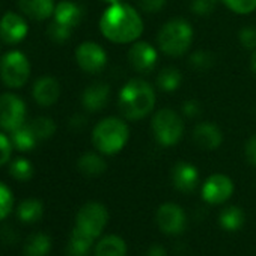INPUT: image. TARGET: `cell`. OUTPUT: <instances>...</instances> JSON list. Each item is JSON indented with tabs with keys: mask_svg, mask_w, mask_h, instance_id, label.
I'll return each instance as SVG.
<instances>
[{
	"mask_svg": "<svg viewBox=\"0 0 256 256\" xmlns=\"http://www.w3.org/2000/svg\"><path fill=\"white\" fill-rule=\"evenodd\" d=\"M101 34L112 42L126 44L136 41L144 32V22L138 11L126 4H112L100 20Z\"/></svg>",
	"mask_w": 256,
	"mask_h": 256,
	"instance_id": "cell-1",
	"label": "cell"
},
{
	"mask_svg": "<svg viewBox=\"0 0 256 256\" xmlns=\"http://www.w3.org/2000/svg\"><path fill=\"white\" fill-rule=\"evenodd\" d=\"M156 106V92L144 80H130L119 92V108L126 119L145 118Z\"/></svg>",
	"mask_w": 256,
	"mask_h": 256,
	"instance_id": "cell-2",
	"label": "cell"
},
{
	"mask_svg": "<svg viewBox=\"0 0 256 256\" xmlns=\"http://www.w3.org/2000/svg\"><path fill=\"white\" fill-rule=\"evenodd\" d=\"M128 138H130V130L122 119L118 118H106L96 124L92 133V142L95 148L107 156H113L119 152Z\"/></svg>",
	"mask_w": 256,
	"mask_h": 256,
	"instance_id": "cell-3",
	"label": "cell"
},
{
	"mask_svg": "<svg viewBox=\"0 0 256 256\" xmlns=\"http://www.w3.org/2000/svg\"><path fill=\"white\" fill-rule=\"evenodd\" d=\"M193 42V28L184 18L168 22L158 34V46L168 56H182Z\"/></svg>",
	"mask_w": 256,
	"mask_h": 256,
	"instance_id": "cell-4",
	"label": "cell"
},
{
	"mask_svg": "<svg viewBox=\"0 0 256 256\" xmlns=\"http://www.w3.org/2000/svg\"><path fill=\"white\" fill-rule=\"evenodd\" d=\"M152 133L162 146H174L182 138L184 124L174 110L162 108L152 118Z\"/></svg>",
	"mask_w": 256,
	"mask_h": 256,
	"instance_id": "cell-5",
	"label": "cell"
},
{
	"mask_svg": "<svg viewBox=\"0 0 256 256\" xmlns=\"http://www.w3.org/2000/svg\"><path fill=\"white\" fill-rule=\"evenodd\" d=\"M30 74V64L22 52H10L0 62V77L8 88H22Z\"/></svg>",
	"mask_w": 256,
	"mask_h": 256,
	"instance_id": "cell-6",
	"label": "cell"
},
{
	"mask_svg": "<svg viewBox=\"0 0 256 256\" xmlns=\"http://www.w3.org/2000/svg\"><path fill=\"white\" fill-rule=\"evenodd\" d=\"M108 220V211L102 204L98 202H89L84 204L76 217V226L90 235L92 238H96L102 229L106 228Z\"/></svg>",
	"mask_w": 256,
	"mask_h": 256,
	"instance_id": "cell-7",
	"label": "cell"
},
{
	"mask_svg": "<svg viewBox=\"0 0 256 256\" xmlns=\"http://www.w3.org/2000/svg\"><path fill=\"white\" fill-rule=\"evenodd\" d=\"M26 104L16 94L0 95V126L6 132H14L24 125Z\"/></svg>",
	"mask_w": 256,
	"mask_h": 256,
	"instance_id": "cell-8",
	"label": "cell"
},
{
	"mask_svg": "<svg viewBox=\"0 0 256 256\" xmlns=\"http://www.w3.org/2000/svg\"><path fill=\"white\" fill-rule=\"evenodd\" d=\"M76 59L78 66L90 74L100 72L107 64V54L104 48L95 42H83L76 50Z\"/></svg>",
	"mask_w": 256,
	"mask_h": 256,
	"instance_id": "cell-9",
	"label": "cell"
},
{
	"mask_svg": "<svg viewBox=\"0 0 256 256\" xmlns=\"http://www.w3.org/2000/svg\"><path fill=\"white\" fill-rule=\"evenodd\" d=\"M234 193V182L230 178L222 174L211 175L204 187H202V198L205 202L211 205H218L226 202Z\"/></svg>",
	"mask_w": 256,
	"mask_h": 256,
	"instance_id": "cell-10",
	"label": "cell"
},
{
	"mask_svg": "<svg viewBox=\"0 0 256 256\" xmlns=\"http://www.w3.org/2000/svg\"><path fill=\"white\" fill-rule=\"evenodd\" d=\"M158 228L166 234H181L186 229V212L176 204H163L156 214Z\"/></svg>",
	"mask_w": 256,
	"mask_h": 256,
	"instance_id": "cell-11",
	"label": "cell"
},
{
	"mask_svg": "<svg viewBox=\"0 0 256 256\" xmlns=\"http://www.w3.org/2000/svg\"><path fill=\"white\" fill-rule=\"evenodd\" d=\"M28 35V23L16 12H6L0 18V38L6 44H18Z\"/></svg>",
	"mask_w": 256,
	"mask_h": 256,
	"instance_id": "cell-12",
	"label": "cell"
},
{
	"mask_svg": "<svg viewBox=\"0 0 256 256\" xmlns=\"http://www.w3.org/2000/svg\"><path fill=\"white\" fill-rule=\"evenodd\" d=\"M128 60H130L132 66L136 71L150 72L156 68L158 54H157V50L151 44L139 41L130 48V52H128Z\"/></svg>",
	"mask_w": 256,
	"mask_h": 256,
	"instance_id": "cell-13",
	"label": "cell"
},
{
	"mask_svg": "<svg viewBox=\"0 0 256 256\" xmlns=\"http://www.w3.org/2000/svg\"><path fill=\"white\" fill-rule=\"evenodd\" d=\"M193 140L202 150H216L222 145L223 136L220 128L212 122H200L193 130Z\"/></svg>",
	"mask_w": 256,
	"mask_h": 256,
	"instance_id": "cell-14",
	"label": "cell"
},
{
	"mask_svg": "<svg viewBox=\"0 0 256 256\" xmlns=\"http://www.w3.org/2000/svg\"><path fill=\"white\" fill-rule=\"evenodd\" d=\"M172 181L176 190L182 193H192L199 181L198 169L187 162H180L172 170Z\"/></svg>",
	"mask_w": 256,
	"mask_h": 256,
	"instance_id": "cell-15",
	"label": "cell"
},
{
	"mask_svg": "<svg viewBox=\"0 0 256 256\" xmlns=\"http://www.w3.org/2000/svg\"><path fill=\"white\" fill-rule=\"evenodd\" d=\"M34 98L40 106H52L58 101L60 95V86L53 77H41L34 84Z\"/></svg>",
	"mask_w": 256,
	"mask_h": 256,
	"instance_id": "cell-16",
	"label": "cell"
},
{
	"mask_svg": "<svg viewBox=\"0 0 256 256\" xmlns=\"http://www.w3.org/2000/svg\"><path fill=\"white\" fill-rule=\"evenodd\" d=\"M110 96V86L107 83H94L83 90L82 102L89 112H100L106 107Z\"/></svg>",
	"mask_w": 256,
	"mask_h": 256,
	"instance_id": "cell-17",
	"label": "cell"
},
{
	"mask_svg": "<svg viewBox=\"0 0 256 256\" xmlns=\"http://www.w3.org/2000/svg\"><path fill=\"white\" fill-rule=\"evenodd\" d=\"M54 22L60 23L66 28L74 29L83 18V11L82 8L71 2V0H62L54 8Z\"/></svg>",
	"mask_w": 256,
	"mask_h": 256,
	"instance_id": "cell-18",
	"label": "cell"
},
{
	"mask_svg": "<svg viewBox=\"0 0 256 256\" xmlns=\"http://www.w3.org/2000/svg\"><path fill=\"white\" fill-rule=\"evenodd\" d=\"M18 8L23 14L34 20H47L54 14V0H18Z\"/></svg>",
	"mask_w": 256,
	"mask_h": 256,
	"instance_id": "cell-19",
	"label": "cell"
},
{
	"mask_svg": "<svg viewBox=\"0 0 256 256\" xmlns=\"http://www.w3.org/2000/svg\"><path fill=\"white\" fill-rule=\"evenodd\" d=\"M94 240L95 238H92L90 235H88L86 232L80 230L76 226L72 229L70 241H68V247H66L68 256H88Z\"/></svg>",
	"mask_w": 256,
	"mask_h": 256,
	"instance_id": "cell-20",
	"label": "cell"
},
{
	"mask_svg": "<svg viewBox=\"0 0 256 256\" xmlns=\"http://www.w3.org/2000/svg\"><path fill=\"white\" fill-rule=\"evenodd\" d=\"M126 244L118 235H107L101 238L95 247V256H125Z\"/></svg>",
	"mask_w": 256,
	"mask_h": 256,
	"instance_id": "cell-21",
	"label": "cell"
},
{
	"mask_svg": "<svg viewBox=\"0 0 256 256\" xmlns=\"http://www.w3.org/2000/svg\"><path fill=\"white\" fill-rule=\"evenodd\" d=\"M52 248V238L44 232L30 235L24 242L26 256H47Z\"/></svg>",
	"mask_w": 256,
	"mask_h": 256,
	"instance_id": "cell-22",
	"label": "cell"
},
{
	"mask_svg": "<svg viewBox=\"0 0 256 256\" xmlns=\"http://www.w3.org/2000/svg\"><path fill=\"white\" fill-rule=\"evenodd\" d=\"M77 166H78V170L86 176H100L107 169V164L102 160V157H100V156H96L94 152L83 154L78 158Z\"/></svg>",
	"mask_w": 256,
	"mask_h": 256,
	"instance_id": "cell-23",
	"label": "cell"
},
{
	"mask_svg": "<svg viewBox=\"0 0 256 256\" xmlns=\"http://www.w3.org/2000/svg\"><path fill=\"white\" fill-rule=\"evenodd\" d=\"M11 133H12L11 134V142H12V145L17 150H20V151H30V150H34L36 146L38 139H36L35 133L32 132L30 125L24 124V125L18 126L17 130L11 132Z\"/></svg>",
	"mask_w": 256,
	"mask_h": 256,
	"instance_id": "cell-24",
	"label": "cell"
},
{
	"mask_svg": "<svg viewBox=\"0 0 256 256\" xmlns=\"http://www.w3.org/2000/svg\"><path fill=\"white\" fill-rule=\"evenodd\" d=\"M18 218L24 223H34L40 220L44 214V205L40 199H24L18 210Z\"/></svg>",
	"mask_w": 256,
	"mask_h": 256,
	"instance_id": "cell-25",
	"label": "cell"
},
{
	"mask_svg": "<svg viewBox=\"0 0 256 256\" xmlns=\"http://www.w3.org/2000/svg\"><path fill=\"white\" fill-rule=\"evenodd\" d=\"M218 222L224 230H238L244 224V211L238 206H228L220 212Z\"/></svg>",
	"mask_w": 256,
	"mask_h": 256,
	"instance_id": "cell-26",
	"label": "cell"
},
{
	"mask_svg": "<svg viewBox=\"0 0 256 256\" xmlns=\"http://www.w3.org/2000/svg\"><path fill=\"white\" fill-rule=\"evenodd\" d=\"M181 80H182V76L181 72L174 68V66H168V68H163L160 71V74L157 76V84L162 90H166V92H174L180 88L181 84Z\"/></svg>",
	"mask_w": 256,
	"mask_h": 256,
	"instance_id": "cell-27",
	"label": "cell"
},
{
	"mask_svg": "<svg viewBox=\"0 0 256 256\" xmlns=\"http://www.w3.org/2000/svg\"><path fill=\"white\" fill-rule=\"evenodd\" d=\"M29 125L38 140H47L56 132V125H54L53 119H50L47 116H40V118L34 119Z\"/></svg>",
	"mask_w": 256,
	"mask_h": 256,
	"instance_id": "cell-28",
	"label": "cell"
},
{
	"mask_svg": "<svg viewBox=\"0 0 256 256\" xmlns=\"http://www.w3.org/2000/svg\"><path fill=\"white\" fill-rule=\"evenodd\" d=\"M10 174L12 175V178L18 181H28L34 175V166L26 158H16L10 164Z\"/></svg>",
	"mask_w": 256,
	"mask_h": 256,
	"instance_id": "cell-29",
	"label": "cell"
},
{
	"mask_svg": "<svg viewBox=\"0 0 256 256\" xmlns=\"http://www.w3.org/2000/svg\"><path fill=\"white\" fill-rule=\"evenodd\" d=\"M14 206V196L12 192L6 184L0 181V220H4L10 216Z\"/></svg>",
	"mask_w": 256,
	"mask_h": 256,
	"instance_id": "cell-30",
	"label": "cell"
},
{
	"mask_svg": "<svg viewBox=\"0 0 256 256\" xmlns=\"http://www.w3.org/2000/svg\"><path fill=\"white\" fill-rule=\"evenodd\" d=\"M214 64V56L206 50H198L190 56V65L196 70H206Z\"/></svg>",
	"mask_w": 256,
	"mask_h": 256,
	"instance_id": "cell-31",
	"label": "cell"
},
{
	"mask_svg": "<svg viewBox=\"0 0 256 256\" xmlns=\"http://www.w3.org/2000/svg\"><path fill=\"white\" fill-rule=\"evenodd\" d=\"M223 2L236 14H250L256 10V0H223Z\"/></svg>",
	"mask_w": 256,
	"mask_h": 256,
	"instance_id": "cell-32",
	"label": "cell"
},
{
	"mask_svg": "<svg viewBox=\"0 0 256 256\" xmlns=\"http://www.w3.org/2000/svg\"><path fill=\"white\" fill-rule=\"evenodd\" d=\"M71 32H72L71 28H66V26L60 24V23H56V22L53 24H50V28H48V36L58 44L66 42L70 40V36H71Z\"/></svg>",
	"mask_w": 256,
	"mask_h": 256,
	"instance_id": "cell-33",
	"label": "cell"
},
{
	"mask_svg": "<svg viewBox=\"0 0 256 256\" xmlns=\"http://www.w3.org/2000/svg\"><path fill=\"white\" fill-rule=\"evenodd\" d=\"M238 38L244 48H247V50L256 48V28H253V26L242 28L238 34Z\"/></svg>",
	"mask_w": 256,
	"mask_h": 256,
	"instance_id": "cell-34",
	"label": "cell"
},
{
	"mask_svg": "<svg viewBox=\"0 0 256 256\" xmlns=\"http://www.w3.org/2000/svg\"><path fill=\"white\" fill-rule=\"evenodd\" d=\"M214 6H216L214 0H193L190 8L198 16H210L214 11Z\"/></svg>",
	"mask_w": 256,
	"mask_h": 256,
	"instance_id": "cell-35",
	"label": "cell"
},
{
	"mask_svg": "<svg viewBox=\"0 0 256 256\" xmlns=\"http://www.w3.org/2000/svg\"><path fill=\"white\" fill-rule=\"evenodd\" d=\"M12 142L8 136H5L4 133H0V166H4L8 163L11 152H12Z\"/></svg>",
	"mask_w": 256,
	"mask_h": 256,
	"instance_id": "cell-36",
	"label": "cell"
},
{
	"mask_svg": "<svg viewBox=\"0 0 256 256\" xmlns=\"http://www.w3.org/2000/svg\"><path fill=\"white\" fill-rule=\"evenodd\" d=\"M168 0H139V4H140V8L145 11V12H157L160 10L164 8Z\"/></svg>",
	"mask_w": 256,
	"mask_h": 256,
	"instance_id": "cell-37",
	"label": "cell"
},
{
	"mask_svg": "<svg viewBox=\"0 0 256 256\" xmlns=\"http://www.w3.org/2000/svg\"><path fill=\"white\" fill-rule=\"evenodd\" d=\"M200 110H202V107H200L199 101L194 100V98H190V100H187V101L182 104V112H184V114L188 116V118H194V116L200 114Z\"/></svg>",
	"mask_w": 256,
	"mask_h": 256,
	"instance_id": "cell-38",
	"label": "cell"
},
{
	"mask_svg": "<svg viewBox=\"0 0 256 256\" xmlns=\"http://www.w3.org/2000/svg\"><path fill=\"white\" fill-rule=\"evenodd\" d=\"M246 157H247V162L256 168V134L250 138L246 145Z\"/></svg>",
	"mask_w": 256,
	"mask_h": 256,
	"instance_id": "cell-39",
	"label": "cell"
},
{
	"mask_svg": "<svg viewBox=\"0 0 256 256\" xmlns=\"http://www.w3.org/2000/svg\"><path fill=\"white\" fill-rule=\"evenodd\" d=\"M0 236H2V240L5 241V242H8V244H12V242H16V236H17V234L11 229V228H4L2 230H0Z\"/></svg>",
	"mask_w": 256,
	"mask_h": 256,
	"instance_id": "cell-40",
	"label": "cell"
},
{
	"mask_svg": "<svg viewBox=\"0 0 256 256\" xmlns=\"http://www.w3.org/2000/svg\"><path fill=\"white\" fill-rule=\"evenodd\" d=\"M146 256H168V252H166V248L162 244H152L148 248Z\"/></svg>",
	"mask_w": 256,
	"mask_h": 256,
	"instance_id": "cell-41",
	"label": "cell"
},
{
	"mask_svg": "<svg viewBox=\"0 0 256 256\" xmlns=\"http://www.w3.org/2000/svg\"><path fill=\"white\" fill-rule=\"evenodd\" d=\"M83 122H84V119L82 118V116H74L72 119H71V125L72 126H78V125H83Z\"/></svg>",
	"mask_w": 256,
	"mask_h": 256,
	"instance_id": "cell-42",
	"label": "cell"
},
{
	"mask_svg": "<svg viewBox=\"0 0 256 256\" xmlns=\"http://www.w3.org/2000/svg\"><path fill=\"white\" fill-rule=\"evenodd\" d=\"M250 66H252V71L256 74V52L252 54V59H250Z\"/></svg>",
	"mask_w": 256,
	"mask_h": 256,
	"instance_id": "cell-43",
	"label": "cell"
},
{
	"mask_svg": "<svg viewBox=\"0 0 256 256\" xmlns=\"http://www.w3.org/2000/svg\"><path fill=\"white\" fill-rule=\"evenodd\" d=\"M104 2H107V4H118V2H120V0H104Z\"/></svg>",
	"mask_w": 256,
	"mask_h": 256,
	"instance_id": "cell-44",
	"label": "cell"
},
{
	"mask_svg": "<svg viewBox=\"0 0 256 256\" xmlns=\"http://www.w3.org/2000/svg\"><path fill=\"white\" fill-rule=\"evenodd\" d=\"M214 2H217V0H214Z\"/></svg>",
	"mask_w": 256,
	"mask_h": 256,
	"instance_id": "cell-45",
	"label": "cell"
}]
</instances>
